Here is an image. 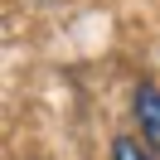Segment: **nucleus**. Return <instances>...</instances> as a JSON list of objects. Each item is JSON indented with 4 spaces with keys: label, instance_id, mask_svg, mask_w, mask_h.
Listing matches in <instances>:
<instances>
[{
    "label": "nucleus",
    "instance_id": "f03ea898",
    "mask_svg": "<svg viewBox=\"0 0 160 160\" xmlns=\"http://www.w3.org/2000/svg\"><path fill=\"white\" fill-rule=\"evenodd\" d=\"M112 160H150L146 146H136V136H117L112 141Z\"/></svg>",
    "mask_w": 160,
    "mask_h": 160
},
{
    "label": "nucleus",
    "instance_id": "f257e3e1",
    "mask_svg": "<svg viewBox=\"0 0 160 160\" xmlns=\"http://www.w3.org/2000/svg\"><path fill=\"white\" fill-rule=\"evenodd\" d=\"M136 121L141 136L160 150V88H136Z\"/></svg>",
    "mask_w": 160,
    "mask_h": 160
}]
</instances>
